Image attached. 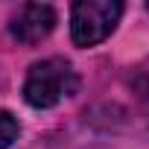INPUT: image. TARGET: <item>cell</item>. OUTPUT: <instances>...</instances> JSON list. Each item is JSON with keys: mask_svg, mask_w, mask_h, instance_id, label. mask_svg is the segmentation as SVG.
<instances>
[{"mask_svg": "<svg viewBox=\"0 0 149 149\" xmlns=\"http://www.w3.org/2000/svg\"><path fill=\"white\" fill-rule=\"evenodd\" d=\"M123 15L120 0H79L70 12V32L79 47H94L111 35Z\"/></svg>", "mask_w": 149, "mask_h": 149, "instance_id": "7a4b0ae2", "label": "cell"}, {"mask_svg": "<svg viewBox=\"0 0 149 149\" xmlns=\"http://www.w3.org/2000/svg\"><path fill=\"white\" fill-rule=\"evenodd\" d=\"M18 132H21L18 120H15L9 111H0V149H9V146L18 140Z\"/></svg>", "mask_w": 149, "mask_h": 149, "instance_id": "277c9868", "label": "cell"}, {"mask_svg": "<svg viewBox=\"0 0 149 149\" xmlns=\"http://www.w3.org/2000/svg\"><path fill=\"white\" fill-rule=\"evenodd\" d=\"M53 26H56V9H53V6H47V3H26V6H21V9L12 15V21H9V35H12L18 44L32 47V44L44 41V38L53 32Z\"/></svg>", "mask_w": 149, "mask_h": 149, "instance_id": "3957f363", "label": "cell"}, {"mask_svg": "<svg viewBox=\"0 0 149 149\" xmlns=\"http://www.w3.org/2000/svg\"><path fill=\"white\" fill-rule=\"evenodd\" d=\"M76 88H79V79H76V70L70 67V61L44 58V61H35L26 73L24 100L32 108H53L64 97L76 94Z\"/></svg>", "mask_w": 149, "mask_h": 149, "instance_id": "6da1fadb", "label": "cell"}]
</instances>
